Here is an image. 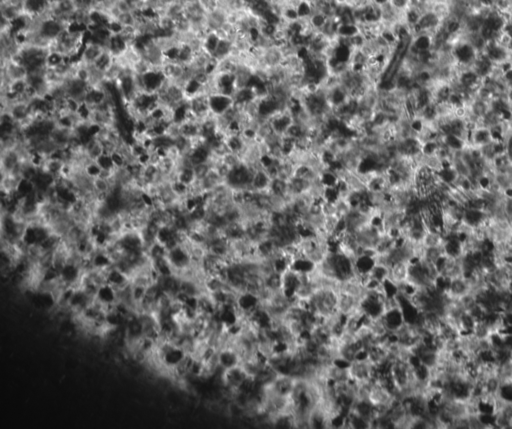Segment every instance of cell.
Masks as SVG:
<instances>
[{
	"label": "cell",
	"mask_w": 512,
	"mask_h": 429,
	"mask_svg": "<svg viewBox=\"0 0 512 429\" xmlns=\"http://www.w3.org/2000/svg\"><path fill=\"white\" fill-rule=\"evenodd\" d=\"M344 321V317L339 312L334 310L328 316L324 317L320 323V330L327 337L332 334L339 333L342 324Z\"/></svg>",
	"instance_id": "cell-4"
},
{
	"label": "cell",
	"mask_w": 512,
	"mask_h": 429,
	"mask_svg": "<svg viewBox=\"0 0 512 429\" xmlns=\"http://www.w3.org/2000/svg\"><path fill=\"white\" fill-rule=\"evenodd\" d=\"M503 31H505L506 33H508L509 36L512 38V18L506 23V25L504 26Z\"/></svg>",
	"instance_id": "cell-9"
},
{
	"label": "cell",
	"mask_w": 512,
	"mask_h": 429,
	"mask_svg": "<svg viewBox=\"0 0 512 429\" xmlns=\"http://www.w3.org/2000/svg\"><path fill=\"white\" fill-rule=\"evenodd\" d=\"M222 162L227 167H229L231 170H233L235 168H238L241 165H243L240 155L238 153H236V152H233V151H231V152L227 153L226 155H224L222 157Z\"/></svg>",
	"instance_id": "cell-7"
},
{
	"label": "cell",
	"mask_w": 512,
	"mask_h": 429,
	"mask_svg": "<svg viewBox=\"0 0 512 429\" xmlns=\"http://www.w3.org/2000/svg\"><path fill=\"white\" fill-rule=\"evenodd\" d=\"M107 49L100 43L93 41L88 37L79 55V60L86 65H93Z\"/></svg>",
	"instance_id": "cell-2"
},
{
	"label": "cell",
	"mask_w": 512,
	"mask_h": 429,
	"mask_svg": "<svg viewBox=\"0 0 512 429\" xmlns=\"http://www.w3.org/2000/svg\"><path fill=\"white\" fill-rule=\"evenodd\" d=\"M364 303L362 301L346 295V294H337L335 301V310L339 312L343 317L350 316L354 314Z\"/></svg>",
	"instance_id": "cell-3"
},
{
	"label": "cell",
	"mask_w": 512,
	"mask_h": 429,
	"mask_svg": "<svg viewBox=\"0 0 512 429\" xmlns=\"http://www.w3.org/2000/svg\"><path fill=\"white\" fill-rule=\"evenodd\" d=\"M334 204L336 208V214L339 218H342V220L350 213L352 209V203L345 198L336 197L334 199Z\"/></svg>",
	"instance_id": "cell-6"
},
{
	"label": "cell",
	"mask_w": 512,
	"mask_h": 429,
	"mask_svg": "<svg viewBox=\"0 0 512 429\" xmlns=\"http://www.w3.org/2000/svg\"><path fill=\"white\" fill-rule=\"evenodd\" d=\"M211 165L209 164L208 161H204V162H200V163H197L195 165H193V171L195 174V178L196 180H200L202 179L203 177H205L207 175V173L211 170Z\"/></svg>",
	"instance_id": "cell-8"
},
{
	"label": "cell",
	"mask_w": 512,
	"mask_h": 429,
	"mask_svg": "<svg viewBox=\"0 0 512 429\" xmlns=\"http://www.w3.org/2000/svg\"><path fill=\"white\" fill-rule=\"evenodd\" d=\"M317 289L310 283H302V284H295L290 295L294 297L295 299L302 301L308 305L309 301L313 297Z\"/></svg>",
	"instance_id": "cell-5"
},
{
	"label": "cell",
	"mask_w": 512,
	"mask_h": 429,
	"mask_svg": "<svg viewBox=\"0 0 512 429\" xmlns=\"http://www.w3.org/2000/svg\"><path fill=\"white\" fill-rule=\"evenodd\" d=\"M350 381H356L365 377H375L377 368L367 355L359 356L346 365Z\"/></svg>",
	"instance_id": "cell-1"
}]
</instances>
